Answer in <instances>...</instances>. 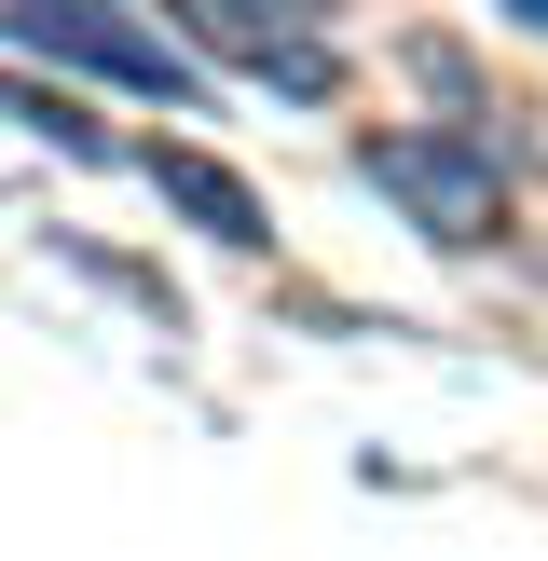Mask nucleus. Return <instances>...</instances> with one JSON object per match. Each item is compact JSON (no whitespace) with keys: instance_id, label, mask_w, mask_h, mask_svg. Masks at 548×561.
<instances>
[{"instance_id":"1","label":"nucleus","mask_w":548,"mask_h":561,"mask_svg":"<svg viewBox=\"0 0 548 561\" xmlns=\"http://www.w3.org/2000/svg\"><path fill=\"white\" fill-rule=\"evenodd\" d=\"M356 179L398 192L438 247H480V233H493V192H507V179H493V137H425V124L370 137V151H356Z\"/></svg>"},{"instance_id":"2","label":"nucleus","mask_w":548,"mask_h":561,"mask_svg":"<svg viewBox=\"0 0 548 561\" xmlns=\"http://www.w3.org/2000/svg\"><path fill=\"white\" fill-rule=\"evenodd\" d=\"M14 55H55V69H110V82H151V96H192V69L124 14H0Z\"/></svg>"},{"instance_id":"3","label":"nucleus","mask_w":548,"mask_h":561,"mask_svg":"<svg viewBox=\"0 0 548 561\" xmlns=\"http://www.w3.org/2000/svg\"><path fill=\"white\" fill-rule=\"evenodd\" d=\"M206 42H219V55H247L261 82H288V96H329V82H343V55H329L316 27H288V14H247V0H206Z\"/></svg>"},{"instance_id":"4","label":"nucleus","mask_w":548,"mask_h":561,"mask_svg":"<svg viewBox=\"0 0 548 561\" xmlns=\"http://www.w3.org/2000/svg\"><path fill=\"white\" fill-rule=\"evenodd\" d=\"M151 192H164V206H192L219 247H261V233H274V219H261V192H247L233 164H206V151H151Z\"/></svg>"},{"instance_id":"5","label":"nucleus","mask_w":548,"mask_h":561,"mask_svg":"<svg viewBox=\"0 0 548 561\" xmlns=\"http://www.w3.org/2000/svg\"><path fill=\"white\" fill-rule=\"evenodd\" d=\"M0 110H27V124L55 137V151H110V137H96V110H82V96H42V82H0Z\"/></svg>"},{"instance_id":"6","label":"nucleus","mask_w":548,"mask_h":561,"mask_svg":"<svg viewBox=\"0 0 548 561\" xmlns=\"http://www.w3.org/2000/svg\"><path fill=\"white\" fill-rule=\"evenodd\" d=\"M507 14H521V27H548V0H507Z\"/></svg>"}]
</instances>
